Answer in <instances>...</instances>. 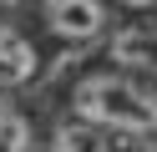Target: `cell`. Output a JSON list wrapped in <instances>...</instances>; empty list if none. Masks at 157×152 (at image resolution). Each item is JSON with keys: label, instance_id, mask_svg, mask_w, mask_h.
<instances>
[{"label": "cell", "instance_id": "obj_1", "mask_svg": "<svg viewBox=\"0 0 157 152\" xmlns=\"http://www.w3.org/2000/svg\"><path fill=\"white\" fill-rule=\"evenodd\" d=\"M76 117L96 122V127H122V132H152L157 127V96L137 91L122 76H86L76 86Z\"/></svg>", "mask_w": 157, "mask_h": 152}, {"label": "cell", "instance_id": "obj_2", "mask_svg": "<svg viewBox=\"0 0 157 152\" xmlns=\"http://www.w3.org/2000/svg\"><path fill=\"white\" fill-rule=\"evenodd\" d=\"M46 25L61 41H91V36H101L106 10H101V0H46Z\"/></svg>", "mask_w": 157, "mask_h": 152}, {"label": "cell", "instance_id": "obj_3", "mask_svg": "<svg viewBox=\"0 0 157 152\" xmlns=\"http://www.w3.org/2000/svg\"><path fill=\"white\" fill-rule=\"evenodd\" d=\"M112 56L122 61V66H142V71H157V20L117 30V36H112Z\"/></svg>", "mask_w": 157, "mask_h": 152}, {"label": "cell", "instance_id": "obj_4", "mask_svg": "<svg viewBox=\"0 0 157 152\" xmlns=\"http://www.w3.org/2000/svg\"><path fill=\"white\" fill-rule=\"evenodd\" d=\"M36 76V46L0 25V86H25Z\"/></svg>", "mask_w": 157, "mask_h": 152}, {"label": "cell", "instance_id": "obj_5", "mask_svg": "<svg viewBox=\"0 0 157 152\" xmlns=\"http://www.w3.org/2000/svg\"><path fill=\"white\" fill-rule=\"evenodd\" d=\"M51 152H106V137L96 132V122H66V127H56V142Z\"/></svg>", "mask_w": 157, "mask_h": 152}, {"label": "cell", "instance_id": "obj_6", "mask_svg": "<svg viewBox=\"0 0 157 152\" xmlns=\"http://www.w3.org/2000/svg\"><path fill=\"white\" fill-rule=\"evenodd\" d=\"M25 147H31V127H25V117L0 111V152H25Z\"/></svg>", "mask_w": 157, "mask_h": 152}, {"label": "cell", "instance_id": "obj_7", "mask_svg": "<svg viewBox=\"0 0 157 152\" xmlns=\"http://www.w3.org/2000/svg\"><path fill=\"white\" fill-rule=\"evenodd\" d=\"M127 5H152V0H127Z\"/></svg>", "mask_w": 157, "mask_h": 152}, {"label": "cell", "instance_id": "obj_8", "mask_svg": "<svg viewBox=\"0 0 157 152\" xmlns=\"http://www.w3.org/2000/svg\"><path fill=\"white\" fill-rule=\"evenodd\" d=\"M0 5H15V0H0Z\"/></svg>", "mask_w": 157, "mask_h": 152}]
</instances>
